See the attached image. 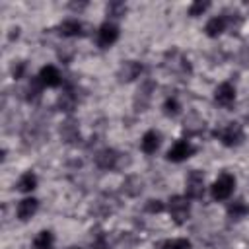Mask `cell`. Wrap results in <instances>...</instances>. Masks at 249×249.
I'll return each mask as SVG.
<instances>
[{"instance_id":"obj_15","label":"cell","mask_w":249,"mask_h":249,"mask_svg":"<svg viewBox=\"0 0 249 249\" xmlns=\"http://www.w3.org/2000/svg\"><path fill=\"white\" fill-rule=\"evenodd\" d=\"M37 208H39V200L37 198H23V200H19V204L16 208V214H18L19 220L25 222L37 212Z\"/></svg>"},{"instance_id":"obj_11","label":"cell","mask_w":249,"mask_h":249,"mask_svg":"<svg viewBox=\"0 0 249 249\" xmlns=\"http://www.w3.org/2000/svg\"><path fill=\"white\" fill-rule=\"evenodd\" d=\"M204 126H206V123L198 113H189L183 121V132L187 136H196V134L204 132Z\"/></svg>"},{"instance_id":"obj_27","label":"cell","mask_w":249,"mask_h":249,"mask_svg":"<svg viewBox=\"0 0 249 249\" xmlns=\"http://www.w3.org/2000/svg\"><path fill=\"white\" fill-rule=\"evenodd\" d=\"M179 111H181L179 101H177L175 97H167L165 103H163V113H165L167 117H175V115H179Z\"/></svg>"},{"instance_id":"obj_8","label":"cell","mask_w":249,"mask_h":249,"mask_svg":"<svg viewBox=\"0 0 249 249\" xmlns=\"http://www.w3.org/2000/svg\"><path fill=\"white\" fill-rule=\"evenodd\" d=\"M117 39H119V27H117L115 23L105 21V23L99 25V29H97V45H99L101 49L111 47Z\"/></svg>"},{"instance_id":"obj_14","label":"cell","mask_w":249,"mask_h":249,"mask_svg":"<svg viewBox=\"0 0 249 249\" xmlns=\"http://www.w3.org/2000/svg\"><path fill=\"white\" fill-rule=\"evenodd\" d=\"M152 89H154V84H152V82H146V84H142V86L138 88L136 97H134V107H136V111H144V109L148 107V103H150V99H152Z\"/></svg>"},{"instance_id":"obj_18","label":"cell","mask_w":249,"mask_h":249,"mask_svg":"<svg viewBox=\"0 0 249 249\" xmlns=\"http://www.w3.org/2000/svg\"><path fill=\"white\" fill-rule=\"evenodd\" d=\"M56 105H58L60 111H64V113H72V111L76 109V105H78V99H76V95L72 93V89H66V91H62V93L58 95Z\"/></svg>"},{"instance_id":"obj_7","label":"cell","mask_w":249,"mask_h":249,"mask_svg":"<svg viewBox=\"0 0 249 249\" xmlns=\"http://www.w3.org/2000/svg\"><path fill=\"white\" fill-rule=\"evenodd\" d=\"M195 152H196V148H195L189 140H177V142L167 150V160H169V161L179 163V161L189 160Z\"/></svg>"},{"instance_id":"obj_21","label":"cell","mask_w":249,"mask_h":249,"mask_svg":"<svg viewBox=\"0 0 249 249\" xmlns=\"http://www.w3.org/2000/svg\"><path fill=\"white\" fill-rule=\"evenodd\" d=\"M60 136L64 138V142H76V140H80V130H78L76 123L74 121H66L60 126Z\"/></svg>"},{"instance_id":"obj_13","label":"cell","mask_w":249,"mask_h":249,"mask_svg":"<svg viewBox=\"0 0 249 249\" xmlns=\"http://www.w3.org/2000/svg\"><path fill=\"white\" fill-rule=\"evenodd\" d=\"M226 27H228V19H226V16H214V18H210L208 19V23L204 25V33L208 35V37H218V35H222L224 31H226Z\"/></svg>"},{"instance_id":"obj_26","label":"cell","mask_w":249,"mask_h":249,"mask_svg":"<svg viewBox=\"0 0 249 249\" xmlns=\"http://www.w3.org/2000/svg\"><path fill=\"white\" fill-rule=\"evenodd\" d=\"M126 14V4L124 2H119V0H113L107 4V16L111 18H123Z\"/></svg>"},{"instance_id":"obj_3","label":"cell","mask_w":249,"mask_h":249,"mask_svg":"<svg viewBox=\"0 0 249 249\" xmlns=\"http://www.w3.org/2000/svg\"><path fill=\"white\" fill-rule=\"evenodd\" d=\"M167 210H169V216L173 218V222L177 226L185 224L189 220V214H191V202H189V196H181V195H175L169 198V204H167Z\"/></svg>"},{"instance_id":"obj_12","label":"cell","mask_w":249,"mask_h":249,"mask_svg":"<svg viewBox=\"0 0 249 249\" xmlns=\"http://www.w3.org/2000/svg\"><path fill=\"white\" fill-rule=\"evenodd\" d=\"M37 78H39V80H41V84H43V86H47V88H58V86L62 84V76H60V72H58L53 64L43 66Z\"/></svg>"},{"instance_id":"obj_30","label":"cell","mask_w":249,"mask_h":249,"mask_svg":"<svg viewBox=\"0 0 249 249\" xmlns=\"http://www.w3.org/2000/svg\"><path fill=\"white\" fill-rule=\"evenodd\" d=\"M25 68H27V62H23V60L16 62V64H14V68H12V74H14V78H16V80L23 78V72H25Z\"/></svg>"},{"instance_id":"obj_29","label":"cell","mask_w":249,"mask_h":249,"mask_svg":"<svg viewBox=\"0 0 249 249\" xmlns=\"http://www.w3.org/2000/svg\"><path fill=\"white\" fill-rule=\"evenodd\" d=\"M163 208H165L163 202L158 200V198H150V200L146 202V212H150V214H158V212H161Z\"/></svg>"},{"instance_id":"obj_4","label":"cell","mask_w":249,"mask_h":249,"mask_svg":"<svg viewBox=\"0 0 249 249\" xmlns=\"http://www.w3.org/2000/svg\"><path fill=\"white\" fill-rule=\"evenodd\" d=\"M233 189H235V177H233L231 173L224 171V173L212 183L210 193H212V198H214V200H226V198L231 196Z\"/></svg>"},{"instance_id":"obj_1","label":"cell","mask_w":249,"mask_h":249,"mask_svg":"<svg viewBox=\"0 0 249 249\" xmlns=\"http://www.w3.org/2000/svg\"><path fill=\"white\" fill-rule=\"evenodd\" d=\"M212 134H214V138H218V140H220L224 146H228V148L239 146V144L243 142V138H245L243 126H241L239 123H228V124H224L222 128H216Z\"/></svg>"},{"instance_id":"obj_31","label":"cell","mask_w":249,"mask_h":249,"mask_svg":"<svg viewBox=\"0 0 249 249\" xmlns=\"http://www.w3.org/2000/svg\"><path fill=\"white\" fill-rule=\"evenodd\" d=\"M91 249H109L107 239H105L103 233H97V235H95V239L91 241Z\"/></svg>"},{"instance_id":"obj_9","label":"cell","mask_w":249,"mask_h":249,"mask_svg":"<svg viewBox=\"0 0 249 249\" xmlns=\"http://www.w3.org/2000/svg\"><path fill=\"white\" fill-rule=\"evenodd\" d=\"M214 101H216L220 107L230 109V107L235 103V88H233L230 82L220 84V86L216 88V91H214Z\"/></svg>"},{"instance_id":"obj_22","label":"cell","mask_w":249,"mask_h":249,"mask_svg":"<svg viewBox=\"0 0 249 249\" xmlns=\"http://www.w3.org/2000/svg\"><path fill=\"white\" fill-rule=\"evenodd\" d=\"M123 191L128 195V196H136L142 193V179L136 177V175H130L126 177V181L123 183Z\"/></svg>"},{"instance_id":"obj_24","label":"cell","mask_w":249,"mask_h":249,"mask_svg":"<svg viewBox=\"0 0 249 249\" xmlns=\"http://www.w3.org/2000/svg\"><path fill=\"white\" fill-rule=\"evenodd\" d=\"M247 212H249V206H247L243 200H233V202L228 206V216H230L231 220H239V218H243Z\"/></svg>"},{"instance_id":"obj_5","label":"cell","mask_w":249,"mask_h":249,"mask_svg":"<svg viewBox=\"0 0 249 249\" xmlns=\"http://www.w3.org/2000/svg\"><path fill=\"white\" fill-rule=\"evenodd\" d=\"M185 193L189 198H202L204 196V175L202 171L198 169H193L189 175H187V181H185Z\"/></svg>"},{"instance_id":"obj_2","label":"cell","mask_w":249,"mask_h":249,"mask_svg":"<svg viewBox=\"0 0 249 249\" xmlns=\"http://www.w3.org/2000/svg\"><path fill=\"white\" fill-rule=\"evenodd\" d=\"M163 68L167 72H171V74H177V76H189L191 74L189 60L177 49H171V51L165 53V56H163Z\"/></svg>"},{"instance_id":"obj_32","label":"cell","mask_w":249,"mask_h":249,"mask_svg":"<svg viewBox=\"0 0 249 249\" xmlns=\"http://www.w3.org/2000/svg\"><path fill=\"white\" fill-rule=\"evenodd\" d=\"M84 6H86V4H70V8H72V10H82Z\"/></svg>"},{"instance_id":"obj_25","label":"cell","mask_w":249,"mask_h":249,"mask_svg":"<svg viewBox=\"0 0 249 249\" xmlns=\"http://www.w3.org/2000/svg\"><path fill=\"white\" fill-rule=\"evenodd\" d=\"M41 89H43L41 80H39V78H33V80L29 82V86H27V95H25V99L31 101V103L39 101V99H41Z\"/></svg>"},{"instance_id":"obj_19","label":"cell","mask_w":249,"mask_h":249,"mask_svg":"<svg viewBox=\"0 0 249 249\" xmlns=\"http://www.w3.org/2000/svg\"><path fill=\"white\" fill-rule=\"evenodd\" d=\"M18 191H21V193H31L35 187H37V175L33 173V171H25L19 179H18Z\"/></svg>"},{"instance_id":"obj_28","label":"cell","mask_w":249,"mask_h":249,"mask_svg":"<svg viewBox=\"0 0 249 249\" xmlns=\"http://www.w3.org/2000/svg\"><path fill=\"white\" fill-rule=\"evenodd\" d=\"M210 8V2H202V0H196L189 6V16L191 18H196V16H202L206 10Z\"/></svg>"},{"instance_id":"obj_6","label":"cell","mask_w":249,"mask_h":249,"mask_svg":"<svg viewBox=\"0 0 249 249\" xmlns=\"http://www.w3.org/2000/svg\"><path fill=\"white\" fill-rule=\"evenodd\" d=\"M95 165L99 169H105V171L117 169L121 165V154L113 148H103L95 154Z\"/></svg>"},{"instance_id":"obj_10","label":"cell","mask_w":249,"mask_h":249,"mask_svg":"<svg viewBox=\"0 0 249 249\" xmlns=\"http://www.w3.org/2000/svg\"><path fill=\"white\" fill-rule=\"evenodd\" d=\"M142 70H144V66L140 62H136V60H124L119 66V70H117V78H119V82H132V80H136L142 74Z\"/></svg>"},{"instance_id":"obj_16","label":"cell","mask_w":249,"mask_h":249,"mask_svg":"<svg viewBox=\"0 0 249 249\" xmlns=\"http://www.w3.org/2000/svg\"><path fill=\"white\" fill-rule=\"evenodd\" d=\"M58 33L62 37H82L84 35V25L78 19H64L58 25Z\"/></svg>"},{"instance_id":"obj_17","label":"cell","mask_w":249,"mask_h":249,"mask_svg":"<svg viewBox=\"0 0 249 249\" xmlns=\"http://www.w3.org/2000/svg\"><path fill=\"white\" fill-rule=\"evenodd\" d=\"M140 148H142V152L144 154H156L158 152V148H160V132H156V130H148V132H144V136H142V140H140Z\"/></svg>"},{"instance_id":"obj_23","label":"cell","mask_w":249,"mask_h":249,"mask_svg":"<svg viewBox=\"0 0 249 249\" xmlns=\"http://www.w3.org/2000/svg\"><path fill=\"white\" fill-rule=\"evenodd\" d=\"M158 249H191V241L185 237H175V239H163L158 243Z\"/></svg>"},{"instance_id":"obj_20","label":"cell","mask_w":249,"mask_h":249,"mask_svg":"<svg viewBox=\"0 0 249 249\" xmlns=\"http://www.w3.org/2000/svg\"><path fill=\"white\" fill-rule=\"evenodd\" d=\"M53 243H54V235L49 230H43L33 237V249H51Z\"/></svg>"}]
</instances>
